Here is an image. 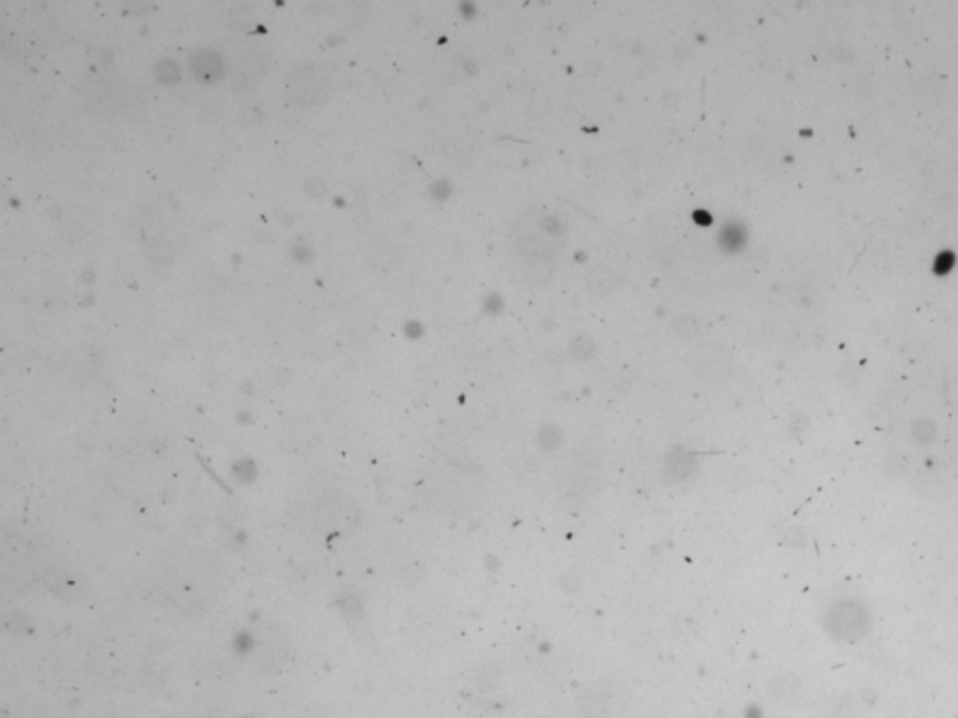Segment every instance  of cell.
<instances>
[{
  "mask_svg": "<svg viewBox=\"0 0 958 718\" xmlns=\"http://www.w3.org/2000/svg\"><path fill=\"white\" fill-rule=\"evenodd\" d=\"M865 615L855 604H843L831 614V631L841 638H855L865 631Z\"/></svg>",
  "mask_w": 958,
  "mask_h": 718,
  "instance_id": "obj_1",
  "label": "cell"
}]
</instances>
